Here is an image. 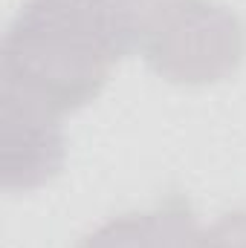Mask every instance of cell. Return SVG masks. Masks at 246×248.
I'll return each instance as SVG.
<instances>
[{
	"mask_svg": "<svg viewBox=\"0 0 246 248\" xmlns=\"http://www.w3.org/2000/svg\"><path fill=\"white\" fill-rule=\"evenodd\" d=\"M191 248H246V211L226 214L214 225L200 228Z\"/></svg>",
	"mask_w": 246,
	"mask_h": 248,
	"instance_id": "cell-5",
	"label": "cell"
},
{
	"mask_svg": "<svg viewBox=\"0 0 246 248\" xmlns=\"http://www.w3.org/2000/svg\"><path fill=\"white\" fill-rule=\"evenodd\" d=\"M99 3H107V6H113L119 12H127V15H136V17H142L145 9L151 6V0H99Z\"/></svg>",
	"mask_w": 246,
	"mask_h": 248,
	"instance_id": "cell-6",
	"label": "cell"
},
{
	"mask_svg": "<svg viewBox=\"0 0 246 248\" xmlns=\"http://www.w3.org/2000/svg\"><path fill=\"white\" fill-rule=\"evenodd\" d=\"M197 231L191 205L180 193H171L151 211H133L105 222L78 248H191Z\"/></svg>",
	"mask_w": 246,
	"mask_h": 248,
	"instance_id": "cell-4",
	"label": "cell"
},
{
	"mask_svg": "<svg viewBox=\"0 0 246 248\" xmlns=\"http://www.w3.org/2000/svg\"><path fill=\"white\" fill-rule=\"evenodd\" d=\"M139 20L99 0H26L3 35L0 84L55 116L75 113L136 46Z\"/></svg>",
	"mask_w": 246,
	"mask_h": 248,
	"instance_id": "cell-1",
	"label": "cell"
},
{
	"mask_svg": "<svg viewBox=\"0 0 246 248\" xmlns=\"http://www.w3.org/2000/svg\"><path fill=\"white\" fill-rule=\"evenodd\" d=\"M61 116L0 84V187L29 193L64 168Z\"/></svg>",
	"mask_w": 246,
	"mask_h": 248,
	"instance_id": "cell-3",
	"label": "cell"
},
{
	"mask_svg": "<svg viewBox=\"0 0 246 248\" xmlns=\"http://www.w3.org/2000/svg\"><path fill=\"white\" fill-rule=\"evenodd\" d=\"M142 58L174 84H217L246 55L244 20L214 0H151L139 20Z\"/></svg>",
	"mask_w": 246,
	"mask_h": 248,
	"instance_id": "cell-2",
	"label": "cell"
}]
</instances>
